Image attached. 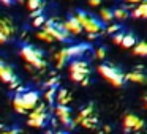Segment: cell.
<instances>
[{
  "instance_id": "cell-1",
  "label": "cell",
  "mask_w": 147,
  "mask_h": 134,
  "mask_svg": "<svg viewBox=\"0 0 147 134\" xmlns=\"http://www.w3.org/2000/svg\"><path fill=\"white\" fill-rule=\"evenodd\" d=\"M76 17L79 21L82 30H86L87 33H101L105 32V22L98 21L96 17H93L92 14L86 13V11H78Z\"/></svg>"
},
{
  "instance_id": "cell-2",
  "label": "cell",
  "mask_w": 147,
  "mask_h": 134,
  "mask_svg": "<svg viewBox=\"0 0 147 134\" xmlns=\"http://www.w3.org/2000/svg\"><path fill=\"white\" fill-rule=\"evenodd\" d=\"M21 55H22L24 60L29 62L32 66L38 68V70L46 68V60H43V51L36 49L35 46H32V44L22 46V48H21Z\"/></svg>"
},
{
  "instance_id": "cell-3",
  "label": "cell",
  "mask_w": 147,
  "mask_h": 134,
  "mask_svg": "<svg viewBox=\"0 0 147 134\" xmlns=\"http://www.w3.org/2000/svg\"><path fill=\"white\" fill-rule=\"evenodd\" d=\"M98 71L105 79H108L112 85L115 87H122L125 84V74L122 73L119 68H115L114 65H108V63H103L98 66Z\"/></svg>"
},
{
  "instance_id": "cell-4",
  "label": "cell",
  "mask_w": 147,
  "mask_h": 134,
  "mask_svg": "<svg viewBox=\"0 0 147 134\" xmlns=\"http://www.w3.org/2000/svg\"><path fill=\"white\" fill-rule=\"evenodd\" d=\"M70 74L74 82H81L82 85L89 84V65L84 60H73L70 65Z\"/></svg>"
},
{
  "instance_id": "cell-5",
  "label": "cell",
  "mask_w": 147,
  "mask_h": 134,
  "mask_svg": "<svg viewBox=\"0 0 147 134\" xmlns=\"http://www.w3.org/2000/svg\"><path fill=\"white\" fill-rule=\"evenodd\" d=\"M43 25H45V32H48L49 35L54 40H57V41H67V40L70 38V33L65 29L63 22H57V21H54V19H49V21H45Z\"/></svg>"
},
{
  "instance_id": "cell-6",
  "label": "cell",
  "mask_w": 147,
  "mask_h": 134,
  "mask_svg": "<svg viewBox=\"0 0 147 134\" xmlns=\"http://www.w3.org/2000/svg\"><path fill=\"white\" fill-rule=\"evenodd\" d=\"M0 79L3 80V82L10 84L11 88H16L19 85V79L14 76V71L10 65H3V68L0 70Z\"/></svg>"
},
{
  "instance_id": "cell-7",
  "label": "cell",
  "mask_w": 147,
  "mask_h": 134,
  "mask_svg": "<svg viewBox=\"0 0 147 134\" xmlns=\"http://www.w3.org/2000/svg\"><path fill=\"white\" fill-rule=\"evenodd\" d=\"M21 98H22L24 101V106H26L27 111H30V109H33L36 106V103H38L40 99V93L35 92V90H26L24 93H19Z\"/></svg>"
},
{
  "instance_id": "cell-8",
  "label": "cell",
  "mask_w": 147,
  "mask_h": 134,
  "mask_svg": "<svg viewBox=\"0 0 147 134\" xmlns=\"http://www.w3.org/2000/svg\"><path fill=\"white\" fill-rule=\"evenodd\" d=\"M65 49V54L70 57H74V58H79L86 54L87 51H90V44L87 43H82V44H74V46H70V48H63Z\"/></svg>"
},
{
  "instance_id": "cell-9",
  "label": "cell",
  "mask_w": 147,
  "mask_h": 134,
  "mask_svg": "<svg viewBox=\"0 0 147 134\" xmlns=\"http://www.w3.org/2000/svg\"><path fill=\"white\" fill-rule=\"evenodd\" d=\"M63 25H65V29L68 30V33H73V35H81V33L84 32L76 16H70V17H68V19L63 22Z\"/></svg>"
},
{
  "instance_id": "cell-10",
  "label": "cell",
  "mask_w": 147,
  "mask_h": 134,
  "mask_svg": "<svg viewBox=\"0 0 147 134\" xmlns=\"http://www.w3.org/2000/svg\"><path fill=\"white\" fill-rule=\"evenodd\" d=\"M125 128H130V129H141V128L144 126V121L141 120L139 117H136V115L130 114L125 117Z\"/></svg>"
},
{
  "instance_id": "cell-11",
  "label": "cell",
  "mask_w": 147,
  "mask_h": 134,
  "mask_svg": "<svg viewBox=\"0 0 147 134\" xmlns=\"http://www.w3.org/2000/svg\"><path fill=\"white\" fill-rule=\"evenodd\" d=\"M0 32H3L8 38H10V36L14 33L13 22H11L10 19H7V17H3V16H0Z\"/></svg>"
},
{
  "instance_id": "cell-12",
  "label": "cell",
  "mask_w": 147,
  "mask_h": 134,
  "mask_svg": "<svg viewBox=\"0 0 147 134\" xmlns=\"http://www.w3.org/2000/svg\"><path fill=\"white\" fill-rule=\"evenodd\" d=\"M125 80H131V82H138V84H146L147 76L142 71H131V73L125 74Z\"/></svg>"
},
{
  "instance_id": "cell-13",
  "label": "cell",
  "mask_w": 147,
  "mask_h": 134,
  "mask_svg": "<svg viewBox=\"0 0 147 134\" xmlns=\"http://www.w3.org/2000/svg\"><path fill=\"white\" fill-rule=\"evenodd\" d=\"M131 16L133 17H146L147 19V0H144V2H141V3H138L134 7Z\"/></svg>"
},
{
  "instance_id": "cell-14",
  "label": "cell",
  "mask_w": 147,
  "mask_h": 134,
  "mask_svg": "<svg viewBox=\"0 0 147 134\" xmlns=\"http://www.w3.org/2000/svg\"><path fill=\"white\" fill-rule=\"evenodd\" d=\"M134 44H136V38H134V35H131V33H125L123 38H122V43H120L122 48L128 49V48H133Z\"/></svg>"
},
{
  "instance_id": "cell-15",
  "label": "cell",
  "mask_w": 147,
  "mask_h": 134,
  "mask_svg": "<svg viewBox=\"0 0 147 134\" xmlns=\"http://www.w3.org/2000/svg\"><path fill=\"white\" fill-rule=\"evenodd\" d=\"M112 14H114V19H117V21H125L128 16H130V13H128L127 7H120V8H117V10L112 11Z\"/></svg>"
},
{
  "instance_id": "cell-16",
  "label": "cell",
  "mask_w": 147,
  "mask_h": 134,
  "mask_svg": "<svg viewBox=\"0 0 147 134\" xmlns=\"http://www.w3.org/2000/svg\"><path fill=\"white\" fill-rule=\"evenodd\" d=\"M133 52L136 55H142V57H147V41H141L138 44L133 46Z\"/></svg>"
},
{
  "instance_id": "cell-17",
  "label": "cell",
  "mask_w": 147,
  "mask_h": 134,
  "mask_svg": "<svg viewBox=\"0 0 147 134\" xmlns=\"http://www.w3.org/2000/svg\"><path fill=\"white\" fill-rule=\"evenodd\" d=\"M13 106H14V109H16L19 114H26L27 112V109H26V106H24V101H22V98H21V95L18 93L16 96H14V99H13Z\"/></svg>"
},
{
  "instance_id": "cell-18",
  "label": "cell",
  "mask_w": 147,
  "mask_h": 134,
  "mask_svg": "<svg viewBox=\"0 0 147 134\" xmlns=\"http://www.w3.org/2000/svg\"><path fill=\"white\" fill-rule=\"evenodd\" d=\"M55 114H57V117H70L71 114V109L68 107V106H63V104H59L57 107H55Z\"/></svg>"
},
{
  "instance_id": "cell-19",
  "label": "cell",
  "mask_w": 147,
  "mask_h": 134,
  "mask_svg": "<svg viewBox=\"0 0 147 134\" xmlns=\"http://www.w3.org/2000/svg\"><path fill=\"white\" fill-rule=\"evenodd\" d=\"M100 17H101V21H105V22H112V21H114V14H112V11L109 10V8H101Z\"/></svg>"
},
{
  "instance_id": "cell-20",
  "label": "cell",
  "mask_w": 147,
  "mask_h": 134,
  "mask_svg": "<svg viewBox=\"0 0 147 134\" xmlns=\"http://www.w3.org/2000/svg\"><path fill=\"white\" fill-rule=\"evenodd\" d=\"M92 112H93V107H92V106H87V107H84L82 111H81V114L78 115V118H76V120H73V121L76 125H79L81 120H82V118H86V117H89V115H92Z\"/></svg>"
},
{
  "instance_id": "cell-21",
  "label": "cell",
  "mask_w": 147,
  "mask_h": 134,
  "mask_svg": "<svg viewBox=\"0 0 147 134\" xmlns=\"http://www.w3.org/2000/svg\"><path fill=\"white\" fill-rule=\"evenodd\" d=\"M70 99H71V96L68 95V92H67V90H60V92L57 93V101H59V104L67 106L68 103H70Z\"/></svg>"
},
{
  "instance_id": "cell-22",
  "label": "cell",
  "mask_w": 147,
  "mask_h": 134,
  "mask_svg": "<svg viewBox=\"0 0 147 134\" xmlns=\"http://www.w3.org/2000/svg\"><path fill=\"white\" fill-rule=\"evenodd\" d=\"M96 121H98V120H96V117L89 115V117L82 118L79 125H82V126H86V128H95V126H96Z\"/></svg>"
},
{
  "instance_id": "cell-23",
  "label": "cell",
  "mask_w": 147,
  "mask_h": 134,
  "mask_svg": "<svg viewBox=\"0 0 147 134\" xmlns=\"http://www.w3.org/2000/svg\"><path fill=\"white\" fill-rule=\"evenodd\" d=\"M67 58H68V55L65 54V49H62L60 52H59L57 55H55V62H57V66L59 68H62L65 63H67Z\"/></svg>"
},
{
  "instance_id": "cell-24",
  "label": "cell",
  "mask_w": 147,
  "mask_h": 134,
  "mask_svg": "<svg viewBox=\"0 0 147 134\" xmlns=\"http://www.w3.org/2000/svg\"><path fill=\"white\" fill-rule=\"evenodd\" d=\"M27 7H29L30 11L40 10V8H43V0H29L27 2Z\"/></svg>"
},
{
  "instance_id": "cell-25",
  "label": "cell",
  "mask_w": 147,
  "mask_h": 134,
  "mask_svg": "<svg viewBox=\"0 0 147 134\" xmlns=\"http://www.w3.org/2000/svg\"><path fill=\"white\" fill-rule=\"evenodd\" d=\"M36 36H38V40H41V41H48V43L54 41V38H52L48 32H45V30H43V32H38V33H36Z\"/></svg>"
},
{
  "instance_id": "cell-26",
  "label": "cell",
  "mask_w": 147,
  "mask_h": 134,
  "mask_svg": "<svg viewBox=\"0 0 147 134\" xmlns=\"http://www.w3.org/2000/svg\"><path fill=\"white\" fill-rule=\"evenodd\" d=\"M54 96H55V88L52 87V88H49L48 92H46V95H45V99L48 103H52L54 101Z\"/></svg>"
},
{
  "instance_id": "cell-27",
  "label": "cell",
  "mask_w": 147,
  "mask_h": 134,
  "mask_svg": "<svg viewBox=\"0 0 147 134\" xmlns=\"http://www.w3.org/2000/svg\"><path fill=\"white\" fill-rule=\"evenodd\" d=\"M45 16L43 14H40V16H36V17H33V25L35 27H40V25H43L45 24Z\"/></svg>"
},
{
  "instance_id": "cell-28",
  "label": "cell",
  "mask_w": 147,
  "mask_h": 134,
  "mask_svg": "<svg viewBox=\"0 0 147 134\" xmlns=\"http://www.w3.org/2000/svg\"><path fill=\"white\" fill-rule=\"evenodd\" d=\"M29 126H33V128H41V126H45V123L43 121H40V120H33V118H29Z\"/></svg>"
},
{
  "instance_id": "cell-29",
  "label": "cell",
  "mask_w": 147,
  "mask_h": 134,
  "mask_svg": "<svg viewBox=\"0 0 147 134\" xmlns=\"http://www.w3.org/2000/svg\"><path fill=\"white\" fill-rule=\"evenodd\" d=\"M123 35H125V33H115L114 38H112V41H114L115 44H120V43H122V38H123Z\"/></svg>"
},
{
  "instance_id": "cell-30",
  "label": "cell",
  "mask_w": 147,
  "mask_h": 134,
  "mask_svg": "<svg viewBox=\"0 0 147 134\" xmlns=\"http://www.w3.org/2000/svg\"><path fill=\"white\" fill-rule=\"evenodd\" d=\"M96 57H98V58H105L106 57V49L103 48V46H101V48H98V51H96Z\"/></svg>"
},
{
  "instance_id": "cell-31",
  "label": "cell",
  "mask_w": 147,
  "mask_h": 134,
  "mask_svg": "<svg viewBox=\"0 0 147 134\" xmlns=\"http://www.w3.org/2000/svg\"><path fill=\"white\" fill-rule=\"evenodd\" d=\"M119 29H120L119 25H111V27H108V29H105V30L108 33H115V32H119Z\"/></svg>"
},
{
  "instance_id": "cell-32",
  "label": "cell",
  "mask_w": 147,
  "mask_h": 134,
  "mask_svg": "<svg viewBox=\"0 0 147 134\" xmlns=\"http://www.w3.org/2000/svg\"><path fill=\"white\" fill-rule=\"evenodd\" d=\"M8 40H10V38H8V36L5 35L3 32H0V44H3V43H7Z\"/></svg>"
},
{
  "instance_id": "cell-33",
  "label": "cell",
  "mask_w": 147,
  "mask_h": 134,
  "mask_svg": "<svg viewBox=\"0 0 147 134\" xmlns=\"http://www.w3.org/2000/svg\"><path fill=\"white\" fill-rule=\"evenodd\" d=\"M40 14H43V8H40V10H33V11H32V17H36V16H40Z\"/></svg>"
},
{
  "instance_id": "cell-34",
  "label": "cell",
  "mask_w": 147,
  "mask_h": 134,
  "mask_svg": "<svg viewBox=\"0 0 147 134\" xmlns=\"http://www.w3.org/2000/svg\"><path fill=\"white\" fill-rule=\"evenodd\" d=\"M100 3H101V0H89V5H92V7H98Z\"/></svg>"
},
{
  "instance_id": "cell-35",
  "label": "cell",
  "mask_w": 147,
  "mask_h": 134,
  "mask_svg": "<svg viewBox=\"0 0 147 134\" xmlns=\"http://www.w3.org/2000/svg\"><path fill=\"white\" fill-rule=\"evenodd\" d=\"M2 134H22L21 131H18V129H11V131H3Z\"/></svg>"
},
{
  "instance_id": "cell-36",
  "label": "cell",
  "mask_w": 147,
  "mask_h": 134,
  "mask_svg": "<svg viewBox=\"0 0 147 134\" xmlns=\"http://www.w3.org/2000/svg\"><path fill=\"white\" fill-rule=\"evenodd\" d=\"M55 82H57L55 79H51V80H48V82H46V87H52V85H55Z\"/></svg>"
},
{
  "instance_id": "cell-37",
  "label": "cell",
  "mask_w": 147,
  "mask_h": 134,
  "mask_svg": "<svg viewBox=\"0 0 147 134\" xmlns=\"http://www.w3.org/2000/svg\"><path fill=\"white\" fill-rule=\"evenodd\" d=\"M128 3H141V2H144V0H127Z\"/></svg>"
},
{
  "instance_id": "cell-38",
  "label": "cell",
  "mask_w": 147,
  "mask_h": 134,
  "mask_svg": "<svg viewBox=\"0 0 147 134\" xmlns=\"http://www.w3.org/2000/svg\"><path fill=\"white\" fill-rule=\"evenodd\" d=\"M55 134H70L68 131H59V133H55Z\"/></svg>"
},
{
  "instance_id": "cell-39",
  "label": "cell",
  "mask_w": 147,
  "mask_h": 134,
  "mask_svg": "<svg viewBox=\"0 0 147 134\" xmlns=\"http://www.w3.org/2000/svg\"><path fill=\"white\" fill-rule=\"evenodd\" d=\"M3 65H5V63H3V62H2V60H0V70L3 68Z\"/></svg>"
},
{
  "instance_id": "cell-40",
  "label": "cell",
  "mask_w": 147,
  "mask_h": 134,
  "mask_svg": "<svg viewBox=\"0 0 147 134\" xmlns=\"http://www.w3.org/2000/svg\"><path fill=\"white\" fill-rule=\"evenodd\" d=\"M11 2H22V0H11Z\"/></svg>"
},
{
  "instance_id": "cell-41",
  "label": "cell",
  "mask_w": 147,
  "mask_h": 134,
  "mask_svg": "<svg viewBox=\"0 0 147 134\" xmlns=\"http://www.w3.org/2000/svg\"><path fill=\"white\" fill-rule=\"evenodd\" d=\"M146 104H147V96H146Z\"/></svg>"
},
{
  "instance_id": "cell-42",
  "label": "cell",
  "mask_w": 147,
  "mask_h": 134,
  "mask_svg": "<svg viewBox=\"0 0 147 134\" xmlns=\"http://www.w3.org/2000/svg\"><path fill=\"white\" fill-rule=\"evenodd\" d=\"M136 134H138V133H136Z\"/></svg>"
}]
</instances>
